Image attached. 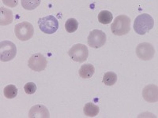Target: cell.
I'll return each instance as SVG.
<instances>
[{
    "label": "cell",
    "mask_w": 158,
    "mask_h": 118,
    "mask_svg": "<svg viewBox=\"0 0 158 118\" xmlns=\"http://www.w3.org/2000/svg\"><path fill=\"white\" fill-rule=\"evenodd\" d=\"M142 97L148 102H156L158 101V87L156 84H149L144 88Z\"/></svg>",
    "instance_id": "cell-10"
},
{
    "label": "cell",
    "mask_w": 158,
    "mask_h": 118,
    "mask_svg": "<svg viewBox=\"0 0 158 118\" xmlns=\"http://www.w3.org/2000/svg\"><path fill=\"white\" fill-rule=\"evenodd\" d=\"M29 118H49L50 113L46 106L43 105H35L29 112Z\"/></svg>",
    "instance_id": "cell-11"
},
{
    "label": "cell",
    "mask_w": 158,
    "mask_h": 118,
    "mask_svg": "<svg viewBox=\"0 0 158 118\" xmlns=\"http://www.w3.org/2000/svg\"><path fill=\"white\" fill-rule=\"evenodd\" d=\"M155 54L153 46L149 43H142L136 47V54L143 61H149L153 58Z\"/></svg>",
    "instance_id": "cell-9"
},
{
    "label": "cell",
    "mask_w": 158,
    "mask_h": 118,
    "mask_svg": "<svg viewBox=\"0 0 158 118\" xmlns=\"http://www.w3.org/2000/svg\"><path fill=\"white\" fill-rule=\"evenodd\" d=\"M13 13L12 10L6 8H0V25L2 26L8 25L13 22Z\"/></svg>",
    "instance_id": "cell-12"
},
{
    "label": "cell",
    "mask_w": 158,
    "mask_h": 118,
    "mask_svg": "<svg viewBox=\"0 0 158 118\" xmlns=\"http://www.w3.org/2000/svg\"><path fill=\"white\" fill-rule=\"evenodd\" d=\"M154 26V20L148 14L138 15L134 22V30L138 35H145Z\"/></svg>",
    "instance_id": "cell-1"
},
{
    "label": "cell",
    "mask_w": 158,
    "mask_h": 118,
    "mask_svg": "<svg viewBox=\"0 0 158 118\" xmlns=\"http://www.w3.org/2000/svg\"><path fill=\"white\" fill-rule=\"evenodd\" d=\"M3 93L6 98H8V99H12L18 95V88L15 85L10 84V85L5 87L3 90Z\"/></svg>",
    "instance_id": "cell-17"
},
{
    "label": "cell",
    "mask_w": 158,
    "mask_h": 118,
    "mask_svg": "<svg viewBox=\"0 0 158 118\" xmlns=\"http://www.w3.org/2000/svg\"><path fill=\"white\" fill-rule=\"evenodd\" d=\"M117 75L113 72H108L103 77L102 82L107 86H112L116 83Z\"/></svg>",
    "instance_id": "cell-16"
},
{
    "label": "cell",
    "mask_w": 158,
    "mask_h": 118,
    "mask_svg": "<svg viewBox=\"0 0 158 118\" xmlns=\"http://www.w3.org/2000/svg\"><path fill=\"white\" fill-rule=\"evenodd\" d=\"M68 54L73 61L76 62H84L86 61L89 56L88 47L84 44L77 43L74 45L69 50Z\"/></svg>",
    "instance_id": "cell-6"
},
{
    "label": "cell",
    "mask_w": 158,
    "mask_h": 118,
    "mask_svg": "<svg viewBox=\"0 0 158 118\" xmlns=\"http://www.w3.org/2000/svg\"><path fill=\"white\" fill-rule=\"evenodd\" d=\"M83 111H84L85 116H89V117H94L99 113L100 109L95 104L92 103V102H88L85 105Z\"/></svg>",
    "instance_id": "cell-14"
},
{
    "label": "cell",
    "mask_w": 158,
    "mask_h": 118,
    "mask_svg": "<svg viewBox=\"0 0 158 118\" xmlns=\"http://www.w3.org/2000/svg\"><path fill=\"white\" fill-rule=\"evenodd\" d=\"M106 34L99 29H94L90 32L88 36V44L92 48L98 49L103 47L106 43Z\"/></svg>",
    "instance_id": "cell-7"
},
{
    "label": "cell",
    "mask_w": 158,
    "mask_h": 118,
    "mask_svg": "<svg viewBox=\"0 0 158 118\" xmlns=\"http://www.w3.org/2000/svg\"><path fill=\"white\" fill-rule=\"evenodd\" d=\"M40 2V0H22V5L25 10H32L36 9Z\"/></svg>",
    "instance_id": "cell-18"
},
{
    "label": "cell",
    "mask_w": 158,
    "mask_h": 118,
    "mask_svg": "<svg viewBox=\"0 0 158 118\" xmlns=\"http://www.w3.org/2000/svg\"><path fill=\"white\" fill-rule=\"evenodd\" d=\"M17 54V47L14 43L8 40L0 43V60L6 62L11 61Z\"/></svg>",
    "instance_id": "cell-5"
},
{
    "label": "cell",
    "mask_w": 158,
    "mask_h": 118,
    "mask_svg": "<svg viewBox=\"0 0 158 118\" xmlns=\"http://www.w3.org/2000/svg\"><path fill=\"white\" fill-rule=\"evenodd\" d=\"M95 69L92 64L82 65L81 68L79 69V76L83 79L91 78L94 74Z\"/></svg>",
    "instance_id": "cell-13"
},
{
    "label": "cell",
    "mask_w": 158,
    "mask_h": 118,
    "mask_svg": "<svg viewBox=\"0 0 158 118\" xmlns=\"http://www.w3.org/2000/svg\"><path fill=\"white\" fill-rule=\"evenodd\" d=\"M15 32L17 38L21 41H27L33 36L34 29L32 24L24 22L15 25Z\"/></svg>",
    "instance_id": "cell-4"
},
{
    "label": "cell",
    "mask_w": 158,
    "mask_h": 118,
    "mask_svg": "<svg viewBox=\"0 0 158 118\" xmlns=\"http://www.w3.org/2000/svg\"><path fill=\"white\" fill-rule=\"evenodd\" d=\"M40 29L46 34H54L59 29V22L52 15H48L38 20Z\"/></svg>",
    "instance_id": "cell-3"
},
{
    "label": "cell",
    "mask_w": 158,
    "mask_h": 118,
    "mask_svg": "<svg viewBox=\"0 0 158 118\" xmlns=\"http://www.w3.org/2000/svg\"><path fill=\"white\" fill-rule=\"evenodd\" d=\"M78 28V22L74 18H69L65 23V29L69 33H73Z\"/></svg>",
    "instance_id": "cell-19"
},
{
    "label": "cell",
    "mask_w": 158,
    "mask_h": 118,
    "mask_svg": "<svg viewBox=\"0 0 158 118\" xmlns=\"http://www.w3.org/2000/svg\"><path fill=\"white\" fill-rule=\"evenodd\" d=\"M25 92L27 95H32L36 91V85L33 82H29L24 86Z\"/></svg>",
    "instance_id": "cell-20"
},
{
    "label": "cell",
    "mask_w": 158,
    "mask_h": 118,
    "mask_svg": "<svg viewBox=\"0 0 158 118\" xmlns=\"http://www.w3.org/2000/svg\"><path fill=\"white\" fill-rule=\"evenodd\" d=\"M112 19H113V15L109 11L102 10L99 13L98 21L103 25H108L112 22Z\"/></svg>",
    "instance_id": "cell-15"
},
{
    "label": "cell",
    "mask_w": 158,
    "mask_h": 118,
    "mask_svg": "<svg viewBox=\"0 0 158 118\" xmlns=\"http://www.w3.org/2000/svg\"><path fill=\"white\" fill-rule=\"evenodd\" d=\"M48 61L46 57L40 53L32 54L29 59L28 65L32 70L35 72H41L47 67Z\"/></svg>",
    "instance_id": "cell-8"
},
{
    "label": "cell",
    "mask_w": 158,
    "mask_h": 118,
    "mask_svg": "<svg viewBox=\"0 0 158 118\" xmlns=\"http://www.w3.org/2000/svg\"><path fill=\"white\" fill-rule=\"evenodd\" d=\"M111 32L115 36H123L131 31V19L126 15L116 17L111 25Z\"/></svg>",
    "instance_id": "cell-2"
}]
</instances>
